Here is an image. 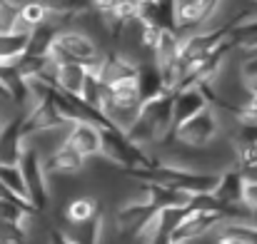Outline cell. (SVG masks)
<instances>
[{"mask_svg":"<svg viewBox=\"0 0 257 244\" xmlns=\"http://www.w3.org/2000/svg\"><path fill=\"white\" fill-rule=\"evenodd\" d=\"M28 48V33H0V65H18L25 58Z\"/></svg>","mask_w":257,"mask_h":244,"instance_id":"7402d4cb","label":"cell"},{"mask_svg":"<svg viewBox=\"0 0 257 244\" xmlns=\"http://www.w3.org/2000/svg\"><path fill=\"white\" fill-rule=\"evenodd\" d=\"M23 150H25L23 115L0 122V164H18Z\"/></svg>","mask_w":257,"mask_h":244,"instance_id":"5bb4252c","label":"cell"},{"mask_svg":"<svg viewBox=\"0 0 257 244\" xmlns=\"http://www.w3.org/2000/svg\"><path fill=\"white\" fill-rule=\"evenodd\" d=\"M235 142H237V147H245V145H257V125L240 122V130H237Z\"/></svg>","mask_w":257,"mask_h":244,"instance_id":"f1b7e54d","label":"cell"},{"mask_svg":"<svg viewBox=\"0 0 257 244\" xmlns=\"http://www.w3.org/2000/svg\"><path fill=\"white\" fill-rule=\"evenodd\" d=\"M102 219H105V217L97 214V217H92V219H87V222L65 224V227H60V229L65 232V237L73 244H100V239H102V227H105Z\"/></svg>","mask_w":257,"mask_h":244,"instance_id":"44dd1931","label":"cell"},{"mask_svg":"<svg viewBox=\"0 0 257 244\" xmlns=\"http://www.w3.org/2000/svg\"><path fill=\"white\" fill-rule=\"evenodd\" d=\"M135 23L145 28H158L177 33V3L175 0H140L135 10Z\"/></svg>","mask_w":257,"mask_h":244,"instance_id":"9c48e42d","label":"cell"},{"mask_svg":"<svg viewBox=\"0 0 257 244\" xmlns=\"http://www.w3.org/2000/svg\"><path fill=\"white\" fill-rule=\"evenodd\" d=\"M100 157L122 167L125 172L127 169H145L155 162L143 152V147L130 142L127 135L117 127H100Z\"/></svg>","mask_w":257,"mask_h":244,"instance_id":"277c9868","label":"cell"},{"mask_svg":"<svg viewBox=\"0 0 257 244\" xmlns=\"http://www.w3.org/2000/svg\"><path fill=\"white\" fill-rule=\"evenodd\" d=\"M87 78V70L83 65H73V63H58V70H55V87L58 92L63 95H70V97H78L80 90H83V82Z\"/></svg>","mask_w":257,"mask_h":244,"instance_id":"d6986e66","label":"cell"},{"mask_svg":"<svg viewBox=\"0 0 257 244\" xmlns=\"http://www.w3.org/2000/svg\"><path fill=\"white\" fill-rule=\"evenodd\" d=\"M168 244H185V242H168Z\"/></svg>","mask_w":257,"mask_h":244,"instance_id":"1f68e13d","label":"cell"},{"mask_svg":"<svg viewBox=\"0 0 257 244\" xmlns=\"http://www.w3.org/2000/svg\"><path fill=\"white\" fill-rule=\"evenodd\" d=\"M63 142L75 150L83 160L87 157H100V127L92 122H70L65 127Z\"/></svg>","mask_w":257,"mask_h":244,"instance_id":"8fae6325","label":"cell"},{"mask_svg":"<svg viewBox=\"0 0 257 244\" xmlns=\"http://www.w3.org/2000/svg\"><path fill=\"white\" fill-rule=\"evenodd\" d=\"M240 82L247 90V95L257 92V55L247 53V58L240 63Z\"/></svg>","mask_w":257,"mask_h":244,"instance_id":"4316f807","label":"cell"},{"mask_svg":"<svg viewBox=\"0 0 257 244\" xmlns=\"http://www.w3.org/2000/svg\"><path fill=\"white\" fill-rule=\"evenodd\" d=\"M125 174L138 179L140 184L150 182V184H160V187H168V189L187 192V194H212L217 177H220V174H212V172H197V169L180 167V164H163L158 160L145 169H127Z\"/></svg>","mask_w":257,"mask_h":244,"instance_id":"6da1fadb","label":"cell"},{"mask_svg":"<svg viewBox=\"0 0 257 244\" xmlns=\"http://www.w3.org/2000/svg\"><path fill=\"white\" fill-rule=\"evenodd\" d=\"M240 207L247 212V217L252 219L257 217V179H245V187H242V202Z\"/></svg>","mask_w":257,"mask_h":244,"instance_id":"83f0119b","label":"cell"},{"mask_svg":"<svg viewBox=\"0 0 257 244\" xmlns=\"http://www.w3.org/2000/svg\"><path fill=\"white\" fill-rule=\"evenodd\" d=\"M65 25L55 23V20H48L43 25H38L35 30L28 33V48H25V55L28 58H45L50 55V48L58 38V33L63 30Z\"/></svg>","mask_w":257,"mask_h":244,"instance_id":"e0dca14e","label":"cell"},{"mask_svg":"<svg viewBox=\"0 0 257 244\" xmlns=\"http://www.w3.org/2000/svg\"><path fill=\"white\" fill-rule=\"evenodd\" d=\"M48 244H73V242L65 237V232H63L60 227H53V229L48 232Z\"/></svg>","mask_w":257,"mask_h":244,"instance_id":"4dcf8cb0","label":"cell"},{"mask_svg":"<svg viewBox=\"0 0 257 244\" xmlns=\"http://www.w3.org/2000/svg\"><path fill=\"white\" fill-rule=\"evenodd\" d=\"M225 219V214L220 212H210V209H187L185 217L180 219V224L175 227V232L170 234V242H185L192 244L197 239H202L205 234L215 232Z\"/></svg>","mask_w":257,"mask_h":244,"instance_id":"52a82bcc","label":"cell"},{"mask_svg":"<svg viewBox=\"0 0 257 244\" xmlns=\"http://www.w3.org/2000/svg\"><path fill=\"white\" fill-rule=\"evenodd\" d=\"M252 3H257V0H252Z\"/></svg>","mask_w":257,"mask_h":244,"instance_id":"836d02e7","label":"cell"},{"mask_svg":"<svg viewBox=\"0 0 257 244\" xmlns=\"http://www.w3.org/2000/svg\"><path fill=\"white\" fill-rule=\"evenodd\" d=\"M158 209L148 202V199H138V202H127L117 209L115 214V224H117V232L122 237H130V239H143V234L150 229L153 219H155Z\"/></svg>","mask_w":257,"mask_h":244,"instance_id":"ba28073f","label":"cell"},{"mask_svg":"<svg viewBox=\"0 0 257 244\" xmlns=\"http://www.w3.org/2000/svg\"><path fill=\"white\" fill-rule=\"evenodd\" d=\"M135 73H138V63H133L122 53H102V60H100L95 75L105 87H112L117 82L135 80Z\"/></svg>","mask_w":257,"mask_h":244,"instance_id":"7c38bea8","label":"cell"},{"mask_svg":"<svg viewBox=\"0 0 257 244\" xmlns=\"http://www.w3.org/2000/svg\"><path fill=\"white\" fill-rule=\"evenodd\" d=\"M0 184L13 192L15 197L25 199L28 202V194H25V182H23V174H20V167L18 164H0Z\"/></svg>","mask_w":257,"mask_h":244,"instance_id":"484cf974","label":"cell"},{"mask_svg":"<svg viewBox=\"0 0 257 244\" xmlns=\"http://www.w3.org/2000/svg\"><path fill=\"white\" fill-rule=\"evenodd\" d=\"M40 3L48 10V18L60 25L92 13V0H40Z\"/></svg>","mask_w":257,"mask_h":244,"instance_id":"ac0fdd59","label":"cell"},{"mask_svg":"<svg viewBox=\"0 0 257 244\" xmlns=\"http://www.w3.org/2000/svg\"><path fill=\"white\" fill-rule=\"evenodd\" d=\"M227 43L232 48H240V50H247L252 53L257 50V18H250V20H237L230 30V38Z\"/></svg>","mask_w":257,"mask_h":244,"instance_id":"d4e9b609","label":"cell"},{"mask_svg":"<svg viewBox=\"0 0 257 244\" xmlns=\"http://www.w3.org/2000/svg\"><path fill=\"white\" fill-rule=\"evenodd\" d=\"M170 95H172V132H175V127H180L182 122H187L190 117H195L205 107H210V102H207V97H205L200 85L180 87V90H175Z\"/></svg>","mask_w":257,"mask_h":244,"instance_id":"30bf717a","label":"cell"},{"mask_svg":"<svg viewBox=\"0 0 257 244\" xmlns=\"http://www.w3.org/2000/svg\"><path fill=\"white\" fill-rule=\"evenodd\" d=\"M215 244H257V224L222 222L215 229Z\"/></svg>","mask_w":257,"mask_h":244,"instance_id":"ffe728a7","label":"cell"},{"mask_svg":"<svg viewBox=\"0 0 257 244\" xmlns=\"http://www.w3.org/2000/svg\"><path fill=\"white\" fill-rule=\"evenodd\" d=\"M83 164L85 160L75 150H70L65 142H60L48 157H43L45 174H78L83 169Z\"/></svg>","mask_w":257,"mask_h":244,"instance_id":"2e32d148","label":"cell"},{"mask_svg":"<svg viewBox=\"0 0 257 244\" xmlns=\"http://www.w3.org/2000/svg\"><path fill=\"white\" fill-rule=\"evenodd\" d=\"M250 55H257V50H252V53H250Z\"/></svg>","mask_w":257,"mask_h":244,"instance_id":"d6a6232c","label":"cell"},{"mask_svg":"<svg viewBox=\"0 0 257 244\" xmlns=\"http://www.w3.org/2000/svg\"><path fill=\"white\" fill-rule=\"evenodd\" d=\"M20 174H23V182H25V194H28V202L35 207V212H45L48 209V202H50V187H48V174L43 169V155L38 147L33 145H25L20 160Z\"/></svg>","mask_w":257,"mask_h":244,"instance_id":"5b68a950","label":"cell"},{"mask_svg":"<svg viewBox=\"0 0 257 244\" xmlns=\"http://www.w3.org/2000/svg\"><path fill=\"white\" fill-rule=\"evenodd\" d=\"M220 122H217V112L212 107H205L202 112H197L195 117H190L187 122H182L180 127H175L172 137L177 142H182L185 147L192 150H202L207 147L215 137H217Z\"/></svg>","mask_w":257,"mask_h":244,"instance_id":"8992f818","label":"cell"},{"mask_svg":"<svg viewBox=\"0 0 257 244\" xmlns=\"http://www.w3.org/2000/svg\"><path fill=\"white\" fill-rule=\"evenodd\" d=\"M97 214H102L100 202L95 197L83 194V197H75V199L68 202V207H65V224H80V222H87V219H92Z\"/></svg>","mask_w":257,"mask_h":244,"instance_id":"cb8c5ba5","label":"cell"},{"mask_svg":"<svg viewBox=\"0 0 257 244\" xmlns=\"http://www.w3.org/2000/svg\"><path fill=\"white\" fill-rule=\"evenodd\" d=\"M135 87H138V97H140V105L150 102V100H158L163 95H168V85L165 78L160 73V68L155 65V60H148V63H138V73H135Z\"/></svg>","mask_w":257,"mask_h":244,"instance_id":"4fadbf2b","label":"cell"},{"mask_svg":"<svg viewBox=\"0 0 257 244\" xmlns=\"http://www.w3.org/2000/svg\"><path fill=\"white\" fill-rule=\"evenodd\" d=\"M237 122H250V125H257V92L255 95H250V100H247L245 105H240Z\"/></svg>","mask_w":257,"mask_h":244,"instance_id":"f546056e","label":"cell"},{"mask_svg":"<svg viewBox=\"0 0 257 244\" xmlns=\"http://www.w3.org/2000/svg\"><path fill=\"white\" fill-rule=\"evenodd\" d=\"M48 10L43 8L40 0H25L20 3V10H18V20H15V30L18 33H30L35 30L38 25L48 23Z\"/></svg>","mask_w":257,"mask_h":244,"instance_id":"603a6c76","label":"cell"},{"mask_svg":"<svg viewBox=\"0 0 257 244\" xmlns=\"http://www.w3.org/2000/svg\"><path fill=\"white\" fill-rule=\"evenodd\" d=\"M127 140L138 147L148 142H160L165 137H172V95H163L158 100H150L140 105V112L135 122L127 127Z\"/></svg>","mask_w":257,"mask_h":244,"instance_id":"7a4b0ae2","label":"cell"},{"mask_svg":"<svg viewBox=\"0 0 257 244\" xmlns=\"http://www.w3.org/2000/svg\"><path fill=\"white\" fill-rule=\"evenodd\" d=\"M242 187H245V174L232 167V169H225L220 177H217V184L212 189V197L225 204V207H240L242 202Z\"/></svg>","mask_w":257,"mask_h":244,"instance_id":"9a60e30c","label":"cell"},{"mask_svg":"<svg viewBox=\"0 0 257 244\" xmlns=\"http://www.w3.org/2000/svg\"><path fill=\"white\" fill-rule=\"evenodd\" d=\"M50 58L55 63H73V65H83L87 73H97V65L102 60V50L97 48V43L75 30V28H63L50 48Z\"/></svg>","mask_w":257,"mask_h":244,"instance_id":"3957f363","label":"cell"}]
</instances>
